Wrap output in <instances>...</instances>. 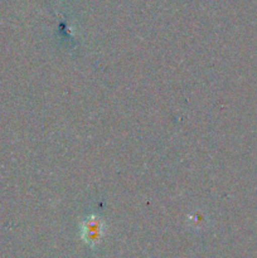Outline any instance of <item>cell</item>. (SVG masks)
Listing matches in <instances>:
<instances>
[{
  "mask_svg": "<svg viewBox=\"0 0 257 258\" xmlns=\"http://www.w3.org/2000/svg\"><path fill=\"white\" fill-rule=\"evenodd\" d=\"M102 223L97 217H91L85 222L82 228L83 239L88 244H97L102 236Z\"/></svg>",
  "mask_w": 257,
  "mask_h": 258,
  "instance_id": "cell-1",
  "label": "cell"
}]
</instances>
